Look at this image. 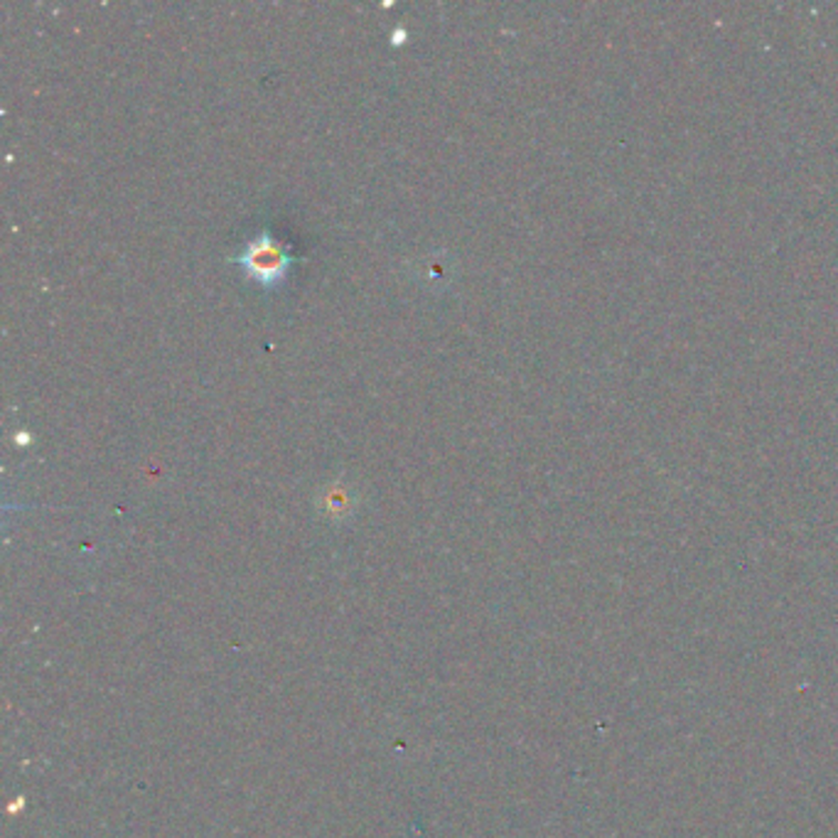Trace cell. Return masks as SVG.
I'll return each instance as SVG.
<instances>
[{
    "instance_id": "1",
    "label": "cell",
    "mask_w": 838,
    "mask_h": 838,
    "mask_svg": "<svg viewBox=\"0 0 838 838\" xmlns=\"http://www.w3.org/2000/svg\"><path fill=\"white\" fill-rule=\"evenodd\" d=\"M293 262H296V256H293L290 246L278 242L276 236L268 232L254 236V239L244 246V252L236 256V264L246 270V276L252 280H258L266 288L280 286Z\"/></svg>"
}]
</instances>
